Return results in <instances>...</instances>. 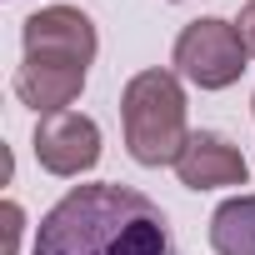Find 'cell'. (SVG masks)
Returning a JSON list of instances; mask_svg holds the SVG:
<instances>
[{"label":"cell","instance_id":"6da1fadb","mask_svg":"<svg viewBox=\"0 0 255 255\" xmlns=\"http://www.w3.org/2000/svg\"><path fill=\"white\" fill-rule=\"evenodd\" d=\"M30 255H175V240L150 195L100 180L65 190L40 215Z\"/></svg>","mask_w":255,"mask_h":255},{"label":"cell","instance_id":"7a4b0ae2","mask_svg":"<svg viewBox=\"0 0 255 255\" xmlns=\"http://www.w3.org/2000/svg\"><path fill=\"white\" fill-rule=\"evenodd\" d=\"M120 120H125V150L140 165H175L190 130H185V90L175 70H140L130 75L120 95Z\"/></svg>","mask_w":255,"mask_h":255},{"label":"cell","instance_id":"3957f363","mask_svg":"<svg viewBox=\"0 0 255 255\" xmlns=\"http://www.w3.org/2000/svg\"><path fill=\"white\" fill-rule=\"evenodd\" d=\"M175 75H185L190 85L200 90H225L245 75V40L235 30V20H220V15H205V20H190L180 35H175Z\"/></svg>","mask_w":255,"mask_h":255},{"label":"cell","instance_id":"277c9868","mask_svg":"<svg viewBox=\"0 0 255 255\" xmlns=\"http://www.w3.org/2000/svg\"><path fill=\"white\" fill-rule=\"evenodd\" d=\"M25 55L30 60H60V65H90L95 60V25L75 5H45L25 20Z\"/></svg>","mask_w":255,"mask_h":255},{"label":"cell","instance_id":"5b68a950","mask_svg":"<svg viewBox=\"0 0 255 255\" xmlns=\"http://www.w3.org/2000/svg\"><path fill=\"white\" fill-rule=\"evenodd\" d=\"M35 160L50 175H85L100 160V125L90 115L60 110V115H40L35 125Z\"/></svg>","mask_w":255,"mask_h":255},{"label":"cell","instance_id":"8992f818","mask_svg":"<svg viewBox=\"0 0 255 255\" xmlns=\"http://www.w3.org/2000/svg\"><path fill=\"white\" fill-rule=\"evenodd\" d=\"M175 175H180L185 190H220V185H245L250 180V165H245V155L225 135L190 130V140H185V150L175 160Z\"/></svg>","mask_w":255,"mask_h":255},{"label":"cell","instance_id":"52a82bcc","mask_svg":"<svg viewBox=\"0 0 255 255\" xmlns=\"http://www.w3.org/2000/svg\"><path fill=\"white\" fill-rule=\"evenodd\" d=\"M80 90H85V70H80V65L30 60V55H25V65L15 70V95H20L30 110H40V115L70 110V100H75Z\"/></svg>","mask_w":255,"mask_h":255},{"label":"cell","instance_id":"ba28073f","mask_svg":"<svg viewBox=\"0 0 255 255\" xmlns=\"http://www.w3.org/2000/svg\"><path fill=\"white\" fill-rule=\"evenodd\" d=\"M215 255H255V195H235L210 215Z\"/></svg>","mask_w":255,"mask_h":255},{"label":"cell","instance_id":"9c48e42d","mask_svg":"<svg viewBox=\"0 0 255 255\" xmlns=\"http://www.w3.org/2000/svg\"><path fill=\"white\" fill-rule=\"evenodd\" d=\"M20 235H25V210L5 200L0 205V255H20Z\"/></svg>","mask_w":255,"mask_h":255},{"label":"cell","instance_id":"30bf717a","mask_svg":"<svg viewBox=\"0 0 255 255\" xmlns=\"http://www.w3.org/2000/svg\"><path fill=\"white\" fill-rule=\"evenodd\" d=\"M235 30H240V40H245V50L255 55V0L240 10V20H235Z\"/></svg>","mask_w":255,"mask_h":255},{"label":"cell","instance_id":"8fae6325","mask_svg":"<svg viewBox=\"0 0 255 255\" xmlns=\"http://www.w3.org/2000/svg\"><path fill=\"white\" fill-rule=\"evenodd\" d=\"M250 110H255V100H250Z\"/></svg>","mask_w":255,"mask_h":255}]
</instances>
